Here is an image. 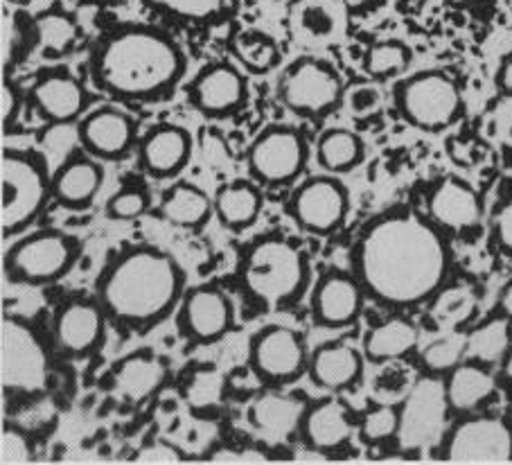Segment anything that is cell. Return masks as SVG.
<instances>
[{"mask_svg": "<svg viewBox=\"0 0 512 465\" xmlns=\"http://www.w3.org/2000/svg\"><path fill=\"white\" fill-rule=\"evenodd\" d=\"M395 109L409 125L422 131L452 127L463 116V95L443 70H425L395 86Z\"/></svg>", "mask_w": 512, "mask_h": 465, "instance_id": "52a82bcc", "label": "cell"}, {"mask_svg": "<svg viewBox=\"0 0 512 465\" xmlns=\"http://www.w3.org/2000/svg\"><path fill=\"white\" fill-rule=\"evenodd\" d=\"M348 190L334 177H314L294 190L289 213L307 233L328 235L343 226L348 215Z\"/></svg>", "mask_w": 512, "mask_h": 465, "instance_id": "5bb4252c", "label": "cell"}, {"mask_svg": "<svg viewBox=\"0 0 512 465\" xmlns=\"http://www.w3.org/2000/svg\"><path fill=\"white\" fill-rule=\"evenodd\" d=\"M77 260V242L61 231H39L7 251L5 274L19 285H50L64 278Z\"/></svg>", "mask_w": 512, "mask_h": 465, "instance_id": "9c48e42d", "label": "cell"}, {"mask_svg": "<svg viewBox=\"0 0 512 465\" xmlns=\"http://www.w3.org/2000/svg\"><path fill=\"white\" fill-rule=\"evenodd\" d=\"M305 341L287 326H269L251 339L249 364L255 377L267 384H287L307 371Z\"/></svg>", "mask_w": 512, "mask_h": 465, "instance_id": "4fadbf2b", "label": "cell"}, {"mask_svg": "<svg viewBox=\"0 0 512 465\" xmlns=\"http://www.w3.org/2000/svg\"><path fill=\"white\" fill-rule=\"evenodd\" d=\"M343 7H346L348 12H364L368 10L370 5L375 3V0H341Z\"/></svg>", "mask_w": 512, "mask_h": 465, "instance_id": "11a10c76", "label": "cell"}, {"mask_svg": "<svg viewBox=\"0 0 512 465\" xmlns=\"http://www.w3.org/2000/svg\"><path fill=\"white\" fill-rule=\"evenodd\" d=\"M438 452L452 463H506L512 459V429L503 418H465L449 429Z\"/></svg>", "mask_w": 512, "mask_h": 465, "instance_id": "8fae6325", "label": "cell"}, {"mask_svg": "<svg viewBox=\"0 0 512 465\" xmlns=\"http://www.w3.org/2000/svg\"><path fill=\"white\" fill-rule=\"evenodd\" d=\"M497 86L503 95L512 98V55L503 57V61H501L499 73H497Z\"/></svg>", "mask_w": 512, "mask_h": 465, "instance_id": "816d5d0a", "label": "cell"}, {"mask_svg": "<svg viewBox=\"0 0 512 465\" xmlns=\"http://www.w3.org/2000/svg\"><path fill=\"white\" fill-rule=\"evenodd\" d=\"M224 391H226L224 375L213 366L208 368L203 366L190 373L183 389V398L194 414H201V411L215 409L219 402L224 400Z\"/></svg>", "mask_w": 512, "mask_h": 465, "instance_id": "8d00e7d4", "label": "cell"}, {"mask_svg": "<svg viewBox=\"0 0 512 465\" xmlns=\"http://www.w3.org/2000/svg\"><path fill=\"white\" fill-rule=\"evenodd\" d=\"M102 305L95 301H70L61 305L55 317V344L66 357H86L100 348L107 323Z\"/></svg>", "mask_w": 512, "mask_h": 465, "instance_id": "e0dca14e", "label": "cell"}, {"mask_svg": "<svg viewBox=\"0 0 512 465\" xmlns=\"http://www.w3.org/2000/svg\"><path fill=\"white\" fill-rule=\"evenodd\" d=\"M240 278L255 301L276 310L294 301L307 285V258L294 242L264 238L246 251Z\"/></svg>", "mask_w": 512, "mask_h": 465, "instance_id": "277c9868", "label": "cell"}, {"mask_svg": "<svg viewBox=\"0 0 512 465\" xmlns=\"http://www.w3.org/2000/svg\"><path fill=\"white\" fill-rule=\"evenodd\" d=\"M210 463H226V465H240V463H267L269 459L260 450H231V447H222V450L213 452L208 459Z\"/></svg>", "mask_w": 512, "mask_h": 465, "instance_id": "c3c4849f", "label": "cell"}, {"mask_svg": "<svg viewBox=\"0 0 512 465\" xmlns=\"http://www.w3.org/2000/svg\"><path fill=\"white\" fill-rule=\"evenodd\" d=\"M364 159V143L350 129H330L316 143V161L330 174H346Z\"/></svg>", "mask_w": 512, "mask_h": 465, "instance_id": "d6a6232c", "label": "cell"}, {"mask_svg": "<svg viewBox=\"0 0 512 465\" xmlns=\"http://www.w3.org/2000/svg\"><path fill=\"white\" fill-rule=\"evenodd\" d=\"M0 382L5 393L41 396L50 384V359L43 341L28 321L3 317L0 323Z\"/></svg>", "mask_w": 512, "mask_h": 465, "instance_id": "8992f818", "label": "cell"}, {"mask_svg": "<svg viewBox=\"0 0 512 465\" xmlns=\"http://www.w3.org/2000/svg\"><path fill=\"white\" fill-rule=\"evenodd\" d=\"M386 366H388L386 371L377 377V391L384 393V396H391V393L400 396V393L409 389V386H406V380H402V377H406V373L397 371L391 362H388Z\"/></svg>", "mask_w": 512, "mask_h": 465, "instance_id": "681fc988", "label": "cell"}, {"mask_svg": "<svg viewBox=\"0 0 512 465\" xmlns=\"http://www.w3.org/2000/svg\"><path fill=\"white\" fill-rule=\"evenodd\" d=\"M429 219L447 231H467L479 224L481 199L470 183L456 177H447L431 190L427 199Z\"/></svg>", "mask_w": 512, "mask_h": 465, "instance_id": "603a6c76", "label": "cell"}, {"mask_svg": "<svg viewBox=\"0 0 512 465\" xmlns=\"http://www.w3.org/2000/svg\"><path fill=\"white\" fill-rule=\"evenodd\" d=\"M474 310H476V296L470 287L443 285L434 296H431L429 314L436 326L461 328L463 323L472 319Z\"/></svg>", "mask_w": 512, "mask_h": 465, "instance_id": "e575fe53", "label": "cell"}, {"mask_svg": "<svg viewBox=\"0 0 512 465\" xmlns=\"http://www.w3.org/2000/svg\"><path fill=\"white\" fill-rule=\"evenodd\" d=\"M307 409L310 402L300 393L264 391L251 402L249 423L264 445L278 447L303 429Z\"/></svg>", "mask_w": 512, "mask_h": 465, "instance_id": "2e32d148", "label": "cell"}, {"mask_svg": "<svg viewBox=\"0 0 512 465\" xmlns=\"http://www.w3.org/2000/svg\"><path fill=\"white\" fill-rule=\"evenodd\" d=\"M149 199L140 188H122L107 201V215L120 222H129L147 213Z\"/></svg>", "mask_w": 512, "mask_h": 465, "instance_id": "7bdbcfd3", "label": "cell"}, {"mask_svg": "<svg viewBox=\"0 0 512 465\" xmlns=\"http://www.w3.org/2000/svg\"><path fill=\"white\" fill-rule=\"evenodd\" d=\"M501 382L506 384V389L512 393V346L501 362Z\"/></svg>", "mask_w": 512, "mask_h": 465, "instance_id": "db71d44e", "label": "cell"}, {"mask_svg": "<svg viewBox=\"0 0 512 465\" xmlns=\"http://www.w3.org/2000/svg\"><path fill=\"white\" fill-rule=\"evenodd\" d=\"M104 183V170L91 154H75L52 174L50 195L68 210H84L93 204Z\"/></svg>", "mask_w": 512, "mask_h": 465, "instance_id": "cb8c5ba5", "label": "cell"}, {"mask_svg": "<svg viewBox=\"0 0 512 465\" xmlns=\"http://www.w3.org/2000/svg\"><path fill=\"white\" fill-rule=\"evenodd\" d=\"M32 37L37 41V50L46 57L68 55L79 39V28L73 16L66 12L50 10L41 14L32 25Z\"/></svg>", "mask_w": 512, "mask_h": 465, "instance_id": "836d02e7", "label": "cell"}, {"mask_svg": "<svg viewBox=\"0 0 512 465\" xmlns=\"http://www.w3.org/2000/svg\"><path fill=\"white\" fill-rule=\"evenodd\" d=\"M233 326V305L217 285H199L181 298L179 330L194 344L222 339Z\"/></svg>", "mask_w": 512, "mask_h": 465, "instance_id": "9a60e30c", "label": "cell"}, {"mask_svg": "<svg viewBox=\"0 0 512 465\" xmlns=\"http://www.w3.org/2000/svg\"><path fill=\"white\" fill-rule=\"evenodd\" d=\"M233 55L249 73L262 75L276 68L280 48L269 34L260 30H246L233 39Z\"/></svg>", "mask_w": 512, "mask_h": 465, "instance_id": "d590c367", "label": "cell"}, {"mask_svg": "<svg viewBox=\"0 0 512 465\" xmlns=\"http://www.w3.org/2000/svg\"><path fill=\"white\" fill-rule=\"evenodd\" d=\"M300 25L307 30L312 37H328L334 30V14L328 5L323 3H305L300 7Z\"/></svg>", "mask_w": 512, "mask_h": 465, "instance_id": "f6af8a7d", "label": "cell"}, {"mask_svg": "<svg viewBox=\"0 0 512 465\" xmlns=\"http://www.w3.org/2000/svg\"><path fill=\"white\" fill-rule=\"evenodd\" d=\"M364 359L366 357L346 341H332V344L319 346L310 355L307 373L321 389L339 393L359 382L364 373Z\"/></svg>", "mask_w": 512, "mask_h": 465, "instance_id": "484cf974", "label": "cell"}, {"mask_svg": "<svg viewBox=\"0 0 512 465\" xmlns=\"http://www.w3.org/2000/svg\"><path fill=\"white\" fill-rule=\"evenodd\" d=\"M278 95L289 111L305 118L328 116L343 102V82L325 61L305 57L291 64L280 77Z\"/></svg>", "mask_w": 512, "mask_h": 465, "instance_id": "30bf717a", "label": "cell"}, {"mask_svg": "<svg viewBox=\"0 0 512 465\" xmlns=\"http://www.w3.org/2000/svg\"><path fill=\"white\" fill-rule=\"evenodd\" d=\"M364 292L382 305L411 307L431 301L445 285L447 244L438 226L416 213H391L370 224L355 251Z\"/></svg>", "mask_w": 512, "mask_h": 465, "instance_id": "6da1fadb", "label": "cell"}, {"mask_svg": "<svg viewBox=\"0 0 512 465\" xmlns=\"http://www.w3.org/2000/svg\"><path fill=\"white\" fill-rule=\"evenodd\" d=\"M397 425H400V414L395 405H375L361 416L359 434L370 445L386 443L397 436Z\"/></svg>", "mask_w": 512, "mask_h": 465, "instance_id": "60d3db41", "label": "cell"}, {"mask_svg": "<svg viewBox=\"0 0 512 465\" xmlns=\"http://www.w3.org/2000/svg\"><path fill=\"white\" fill-rule=\"evenodd\" d=\"M397 414L400 425L395 441L402 452L438 450L449 434V414H454L447 400L445 380L434 373L418 377L406 389Z\"/></svg>", "mask_w": 512, "mask_h": 465, "instance_id": "5b68a950", "label": "cell"}, {"mask_svg": "<svg viewBox=\"0 0 512 465\" xmlns=\"http://www.w3.org/2000/svg\"><path fill=\"white\" fill-rule=\"evenodd\" d=\"M307 161L305 138L291 127H269L253 140L246 156L249 172L262 186H287L303 172Z\"/></svg>", "mask_w": 512, "mask_h": 465, "instance_id": "7c38bea8", "label": "cell"}, {"mask_svg": "<svg viewBox=\"0 0 512 465\" xmlns=\"http://www.w3.org/2000/svg\"><path fill=\"white\" fill-rule=\"evenodd\" d=\"M34 461V447L30 436L23 429L7 425L0 438V463L3 465H23Z\"/></svg>", "mask_w": 512, "mask_h": 465, "instance_id": "b9f144b4", "label": "cell"}, {"mask_svg": "<svg viewBox=\"0 0 512 465\" xmlns=\"http://www.w3.org/2000/svg\"><path fill=\"white\" fill-rule=\"evenodd\" d=\"M499 314L501 317H506L508 321H512V280L510 283L501 289V296H499Z\"/></svg>", "mask_w": 512, "mask_h": 465, "instance_id": "f5cc1de1", "label": "cell"}, {"mask_svg": "<svg viewBox=\"0 0 512 465\" xmlns=\"http://www.w3.org/2000/svg\"><path fill=\"white\" fill-rule=\"evenodd\" d=\"M343 102H346L352 116L364 120L375 116L379 107H382V93L373 84H357L355 89L343 95Z\"/></svg>", "mask_w": 512, "mask_h": 465, "instance_id": "ee69618b", "label": "cell"}, {"mask_svg": "<svg viewBox=\"0 0 512 465\" xmlns=\"http://www.w3.org/2000/svg\"><path fill=\"white\" fill-rule=\"evenodd\" d=\"M213 204L219 222L231 228V231H244L258 219L262 210V195L249 181H233L217 190Z\"/></svg>", "mask_w": 512, "mask_h": 465, "instance_id": "4dcf8cb0", "label": "cell"}, {"mask_svg": "<svg viewBox=\"0 0 512 465\" xmlns=\"http://www.w3.org/2000/svg\"><path fill=\"white\" fill-rule=\"evenodd\" d=\"M420 332L409 319L391 317L377 323L364 337V357L373 364L397 362L418 348Z\"/></svg>", "mask_w": 512, "mask_h": 465, "instance_id": "f1b7e54d", "label": "cell"}, {"mask_svg": "<svg viewBox=\"0 0 512 465\" xmlns=\"http://www.w3.org/2000/svg\"><path fill=\"white\" fill-rule=\"evenodd\" d=\"M364 310V287L359 278L343 271H330L314 287L312 317L319 326L343 328L352 326Z\"/></svg>", "mask_w": 512, "mask_h": 465, "instance_id": "ac0fdd59", "label": "cell"}, {"mask_svg": "<svg viewBox=\"0 0 512 465\" xmlns=\"http://www.w3.org/2000/svg\"><path fill=\"white\" fill-rule=\"evenodd\" d=\"M19 113V93L10 82H3V127L7 129Z\"/></svg>", "mask_w": 512, "mask_h": 465, "instance_id": "f907efd6", "label": "cell"}, {"mask_svg": "<svg viewBox=\"0 0 512 465\" xmlns=\"http://www.w3.org/2000/svg\"><path fill=\"white\" fill-rule=\"evenodd\" d=\"M445 391L454 414H472L494 396L497 377L485 364L465 359L447 373Z\"/></svg>", "mask_w": 512, "mask_h": 465, "instance_id": "83f0119b", "label": "cell"}, {"mask_svg": "<svg viewBox=\"0 0 512 465\" xmlns=\"http://www.w3.org/2000/svg\"><path fill=\"white\" fill-rule=\"evenodd\" d=\"M492 235L497 247L512 258V201L503 204L492 219Z\"/></svg>", "mask_w": 512, "mask_h": 465, "instance_id": "7dc6e473", "label": "cell"}, {"mask_svg": "<svg viewBox=\"0 0 512 465\" xmlns=\"http://www.w3.org/2000/svg\"><path fill=\"white\" fill-rule=\"evenodd\" d=\"M192 156V138L188 131L176 125H158L140 140L138 161L149 177H176Z\"/></svg>", "mask_w": 512, "mask_h": 465, "instance_id": "44dd1931", "label": "cell"}, {"mask_svg": "<svg viewBox=\"0 0 512 465\" xmlns=\"http://www.w3.org/2000/svg\"><path fill=\"white\" fill-rule=\"evenodd\" d=\"M411 48L402 41H379L368 48L364 68L373 80H388L404 73L411 64Z\"/></svg>", "mask_w": 512, "mask_h": 465, "instance_id": "f35d334b", "label": "cell"}, {"mask_svg": "<svg viewBox=\"0 0 512 465\" xmlns=\"http://www.w3.org/2000/svg\"><path fill=\"white\" fill-rule=\"evenodd\" d=\"M213 213V199L192 183H174L163 192L161 204H158V215L181 228H199Z\"/></svg>", "mask_w": 512, "mask_h": 465, "instance_id": "f546056e", "label": "cell"}, {"mask_svg": "<svg viewBox=\"0 0 512 465\" xmlns=\"http://www.w3.org/2000/svg\"><path fill=\"white\" fill-rule=\"evenodd\" d=\"M30 100L41 118L66 125L82 116L88 95L77 77L66 70H55V73L39 77L30 91Z\"/></svg>", "mask_w": 512, "mask_h": 465, "instance_id": "7402d4cb", "label": "cell"}, {"mask_svg": "<svg viewBox=\"0 0 512 465\" xmlns=\"http://www.w3.org/2000/svg\"><path fill=\"white\" fill-rule=\"evenodd\" d=\"M503 3H506V5L510 7V10H512V0H503Z\"/></svg>", "mask_w": 512, "mask_h": 465, "instance_id": "9f6ffc18", "label": "cell"}, {"mask_svg": "<svg viewBox=\"0 0 512 465\" xmlns=\"http://www.w3.org/2000/svg\"><path fill=\"white\" fill-rule=\"evenodd\" d=\"M465 341V359H472V362H479L485 366L501 364L512 346L510 321L506 317H501V314L494 319L483 321L481 326L465 332Z\"/></svg>", "mask_w": 512, "mask_h": 465, "instance_id": "1f68e13d", "label": "cell"}, {"mask_svg": "<svg viewBox=\"0 0 512 465\" xmlns=\"http://www.w3.org/2000/svg\"><path fill=\"white\" fill-rule=\"evenodd\" d=\"M190 98L203 116H231L246 100V80L231 64L208 66L192 82Z\"/></svg>", "mask_w": 512, "mask_h": 465, "instance_id": "ffe728a7", "label": "cell"}, {"mask_svg": "<svg viewBox=\"0 0 512 465\" xmlns=\"http://www.w3.org/2000/svg\"><path fill=\"white\" fill-rule=\"evenodd\" d=\"M465 348V332L454 330L425 346V350L420 353V359L422 364H425L427 373L443 375L452 371V368H456L461 362H465Z\"/></svg>", "mask_w": 512, "mask_h": 465, "instance_id": "ab89813d", "label": "cell"}, {"mask_svg": "<svg viewBox=\"0 0 512 465\" xmlns=\"http://www.w3.org/2000/svg\"><path fill=\"white\" fill-rule=\"evenodd\" d=\"M0 181H3V210L0 224L3 235L23 231L41 213L50 195V179L41 161L32 154L5 152L0 161Z\"/></svg>", "mask_w": 512, "mask_h": 465, "instance_id": "ba28073f", "label": "cell"}, {"mask_svg": "<svg viewBox=\"0 0 512 465\" xmlns=\"http://www.w3.org/2000/svg\"><path fill=\"white\" fill-rule=\"evenodd\" d=\"M167 375V364L154 353H134L122 359L113 371V391L131 405H140L161 389Z\"/></svg>", "mask_w": 512, "mask_h": 465, "instance_id": "4316f807", "label": "cell"}, {"mask_svg": "<svg viewBox=\"0 0 512 465\" xmlns=\"http://www.w3.org/2000/svg\"><path fill=\"white\" fill-rule=\"evenodd\" d=\"M183 283V269L170 253L156 247H131L102 271L97 303L109 321L127 328H149L181 303Z\"/></svg>", "mask_w": 512, "mask_h": 465, "instance_id": "3957f363", "label": "cell"}, {"mask_svg": "<svg viewBox=\"0 0 512 465\" xmlns=\"http://www.w3.org/2000/svg\"><path fill=\"white\" fill-rule=\"evenodd\" d=\"M185 59L179 46L154 28H122L93 50L91 75L100 91L122 102L170 95L181 82Z\"/></svg>", "mask_w": 512, "mask_h": 465, "instance_id": "7a4b0ae2", "label": "cell"}, {"mask_svg": "<svg viewBox=\"0 0 512 465\" xmlns=\"http://www.w3.org/2000/svg\"><path fill=\"white\" fill-rule=\"evenodd\" d=\"M143 3L176 19L197 23L222 19L237 7V0H143Z\"/></svg>", "mask_w": 512, "mask_h": 465, "instance_id": "74e56055", "label": "cell"}, {"mask_svg": "<svg viewBox=\"0 0 512 465\" xmlns=\"http://www.w3.org/2000/svg\"><path fill=\"white\" fill-rule=\"evenodd\" d=\"M79 140L95 159L113 161L131 152L136 140V125L125 111L116 107H102L79 122Z\"/></svg>", "mask_w": 512, "mask_h": 465, "instance_id": "d6986e66", "label": "cell"}, {"mask_svg": "<svg viewBox=\"0 0 512 465\" xmlns=\"http://www.w3.org/2000/svg\"><path fill=\"white\" fill-rule=\"evenodd\" d=\"M355 432L352 411L341 398H325L316 405H310L303 420L305 443L316 452H332L350 441Z\"/></svg>", "mask_w": 512, "mask_h": 465, "instance_id": "d4e9b609", "label": "cell"}, {"mask_svg": "<svg viewBox=\"0 0 512 465\" xmlns=\"http://www.w3.org/2000/svg\"><path fill=\"white\" fill-rule=\"evenodd\" d=\"M181 461H183L181 452L165 441L149 443L143 447V450H138V454L134 456V463H140V465H174Z\"/></svg>", "mask_w": 512, "mask_h": 465, "instance_id": "bcb514c9", "label": "cell"}]
</instances>
